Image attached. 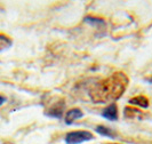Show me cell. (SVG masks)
Here are the masks:
<instances>
[{"label":"cell","instance_id":"obj_1","mask_svg":"<svg viewBox=\"0 0 152 144\" xmlns=\"http://www.w3.org/2000/svg\"><path fill=\"white\" fill-rule=\"evenodd\" d=\"M128 77L124 72H115L94 85L89 91V97L97 104H111L121 97L128 87Z\"/></svg>","mask_w":152,"mask_h":144},{"label":"cell","instance_id":"obj_2","mask_svg":"<svg viewBox=\"0 0 152 144\" xmlns=\"http://www.w3.org/2000/svg\"><path fill=\"white\" fill-rule=\"evenodd\" d=\"M91 140H94V135L88 130H72L64 137L66 144H81Z\"/></svg>","mask_w":152,"mask_h":144},{"label":"cell","instance_id":"obj_3","mask_svg":"<svg viewBox=\"0 0 152 144\" xmlns=\"http://www.w3.org/2000/svg\"><path fill=\"white\" fill-rule=\"evenodd\" d=\"M64 107H65V102L64 99H58L57 102H55L54 104L49 106L45 111V114L47 117L55 118V119H61L63 112H64Z\"/></svg>","mask_w":152,"mask_h":144},{"label":"cell","instance_id":"obj_4","mask_svg":"<svg viewBox=\"0 0 152 144\" xmlns=\"http://www.w3.org/2000/svg\"><path fill=\"white\" fill-rule=\"evenodd\" d=\"M102 117L109 121H117L118 120V106H117V104L111 103L110 105H107L103 110Z\"/></svg>","mask_w":152,"mask_h":144},{"label":"cell","instance_id":"obj_5","mask_svg":"<svg viewBox=\"0 0 152 144\" xmlns=\"http://www.w3.org/2000/svg\"><path fill=\"white\" fill-rule=\"evenodd\" d=\"M83 117H84V112L79 107H73L66 112L65 117H64V121L66 125H72L76 120L81 119Z\"/></svg>","mask_w":152,"mask_h":144},{"label":"cell","instance_id":"obj_6","mask_svg":"<svg viewBox=\"0 0 152 144\" xmlns=\"http://www.w3.org/2000/svg\"><path fill=\"white\" fill-rule=\"evenodd\" d=\"M129 104L132 105L138 106V107H142V109H148L149 107V99H146L143 95H138V96H135L133 99H130Z\"/></svg>","mask_w":152,"mask_h":144},{"label":"cell","instance_id":"obj_7","mask_svg":"<svg viewBox=\"0 0 152 144\" xmlns=\"http://www.w3.org/2000/svg\"><path fill=\"white\" fill-rule=\"evenodd\" d=\"M95 130L97 132V134L102 135V136L107 137V138H115V133H114L111 128H109V127L104 126V125H99V126H96Z\"/></svg>","mask_w":152,"mask_h":144},{"label":"cell","instance_id":"obj_8","mask_svg":"<svg viewBox=\"0 0 152 144\" xmlns=\"http://www.w3.org/2000/svg\"><path fill=\"white\" fill-rule=\"evenodd\" d=\"M13 46V40L6 34H0V53Z\"/></svg>","mask_w":152,"mask_h":144},{"label":"cell","instance_id":"obj_9","mask_svg":"<svg viewBox=\"0 0 152 144\" xmlns=\"http://www.w3.org/2000/svg\"><path fill=\"white\" fill-rule=\"evenodd\" d=\"M85 21L86 23H88V24H91V25H94V26H97V28H105L107 26V23L104 22L103 20H101V18H97V17H94V16H88V17H86L85 18Z\"/></svg>","mask_w":152,"mask_h":144},{"label":"cell","instance_id":"obj_10","mask_svg":"<svg viewBox=\"0 0 152 144\" xmlns=\"http://www.w3.org/2000/svg\"><path fill=\"white\" fill-rule=\"evenodd\" d=\"M141 111L137 110V109H133L130 106H127L125 109V117L126 118H135L136 115H141Z\"/></svg>","mask_w":152,"mask_h":144},{"label":"cell","instance_id":"obj_11","mask_svg":"<svg viewBox=\"0 0 152 144\" xmlns=\"http://www.w3.org/2000/svg\"><path fill=\"white\" fill-rule=\"evenodd\" d=\"M6 101H7V99H6L5 96L0 95V106L2 105V104H5V103H6Z\"/></svg>","mask_w":152,"mask_h":144},{"label":"cell","instance_id":"obj_12","mask_svg":"<svg viewBox=\"0 0 152 144\" xmlns=\"http://www.w3.org/2000/svg\"><path fill=\"white\" fill-rule=\"evenodd\" d=\"M145 81H146V83H151V85H152V77H151V78H148V79H145Z\"/></svg>","mask_w":152,"mask_h":144},{"label":"cell","instance_id":"obj_13","mask_svg":"<svg viewBox=\"0 0 152 144\" xmlns=\"http://www.w3.org/2000/svg\"><path fill=\"white\" fill-rule=\"evenodd\" d=\"M107 144H119V143H107Z\"/></svg>","mask_w":152,"mask_h":144}]
</instances>
